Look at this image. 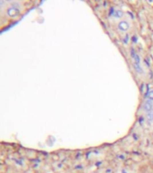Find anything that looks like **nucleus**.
I'll return each instance as SVG.
<instances>
[{
    "label": "nucleus",
    "instance_id": "nucleus-1",
    "mask_svg": "<svg viewBox=\"0 0 153 173\" xmlns=\"http://www.w3.org/2000/svg\"><path fill=\"white\" fill-rule=\"evenodd\" d=\"M143 110L148 113L152 111L153 110V101H151V100L145 101L143 104Z\"/></svg>",
    "mask_w": 153,
    "mask_h": 173
},
{
    "label": "nucleus",
    "instance_id": "nucleus-6",
    "mask_svg": "<svg viewBox=\"0 0 153 173\" xmlns=\"http://www.w3.org/2000/svg\"><path fill=\"white\" fill-rule=\"evenodd\" d=\"M148 98H149V100L153 101V90H150V91L149 92V94H148Z\"/></svg>",
    "mask_w": 153,
    "mask_h": 173
},
{
    "label": "nucleus",
    "instance_id": "nucleus-4",
    "mask_svg": "<svg viewBox=\"0 0 153 173\" xmlns=\"http://www.w3.org/2000/svg\"><path fill=\"white\" fill-rule=\"evenodd\" d=\"M122 16H123V12L121 10H116V12L115 13V17H116V18L121 17Z\"/></svg>",
    "mask_w": 153,
    "mask_h": 173
},
{
    "label": "nucleus",
    "instance_id": "nucleus-5",
    "mask_svg": "<svg viewBox=\"0 0 153 173\" xmlns=\"http://www.w3.org/2000/svg\"><path fill=\"white\" fill-rule=\"evenodd\" d=\"M148 119L150 121H153V110L148 113Z\"/></svg>",
    "mask_w": 153,
    "mask_h": 173
},
{
    "label": "nucleus",
    "instance_id": "nucleus-2",
    "mask_svg": "<svg viewBox=\"0 0 153 173\" xmlns=\"http://www.w3.org/2000/svg\"><path fill=\"white\" fill-rule=\"evenodd\" d=\"M130 27V24L127 21H121L119 24H118V28L119 30L121 31H123V32H126Z\"/></svg>",
    "mask_w": 153,
    "mask_h": 173
},
{
    "label": "nucleus",
    "instance_id": "nucleus-3",
    "mask_svg": "<svg viewBox=\"0 0 153 173\" xmlns=\"http://www.w3.org/2000/svg\"><path fill=\"white\" fill-rule=\"evenodd\" d=\"M7 13H8V15L10 16H16L18 13H19V8L15 7V5L14 6H11V7L8 8Z\"/></svg>",
    "mask_w": 153,
    "mask_h": 173
}]
</instances>
